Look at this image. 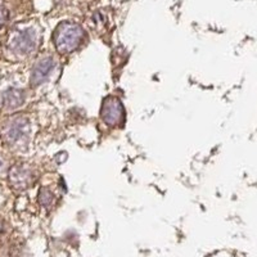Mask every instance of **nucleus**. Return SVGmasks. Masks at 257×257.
I'll use <instances>...</instances> for the list:
<instances>
[{
    "mask_svg": "<svg viewBox=\"0 0 257 257\" xmlns=\"http://www.w3.org/2000/svg\"><path fill=\"white\" fill-rule=\"evenodd\" d=\"M101 116L103 122L108 126L115 128V126L121 125L125 120V108H124L122 102L116 97L107 98L102 105Z\"/></svg>",
    "mask_w": 257,
    "mask_h": 257,
    "instance_id": "nucleus-2",
    "label": "nucleus"
},
{
    "mask_svg": "<svg viewBox=\"0 0 257 257\" xmlns=\"http://www.w3.org/2000/svg\"><path fill=\"white\" fill-rule=\"evenodd\" d=\"M55 68V62L53 58L48 57L37 62L35 68L32 70V76H31V82L34 85H41L45 82L48 78L51 77Z\"/></svg>",
    "mask_w": 257,
    "mask_h": 257,
    "instance_id": "nucleus-3",
    "label": "nucleus"
},
{
    "mask_svg": "<svg viewBox=\"0 0 257 257\" xmlns=\"http://www.w3.org/2000/svg\"><path fill=\"white\" fill-rule=\"evenodd\" d=\"M84 37V30L78 25L66 22V24H62L55 31V47L63 54L72 53L82 44Z\"/></svg>",
    "mask_w": 257,
    "mask_h": 257,
    "instance_id": "nucleus-1",
    "label": "nucleus"
},
{
    "mask_svg": "<svg viewBox=\"0 0 257 257\" xmlns=\"http://www.w3.org/2000/svg\"><path fill=\"white\" fill-rule=\"evenodd\" d=\"M53 201H54V196H53V193L51 192V190L48 189H43L40 192V202L43 206L48 207L51 206V203H53Z\"/></svg>",
    "mask_w": 257,
    "mask_h": 257,
    "instance_id": "nucleus-4",
    "label": "nucleus"
}]
</instances>
